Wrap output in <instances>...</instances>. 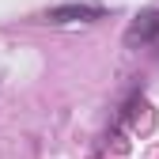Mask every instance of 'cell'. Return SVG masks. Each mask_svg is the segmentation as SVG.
<instances>
[{
    "mask_svg": "<svg viewBox=\"0 0 159 159\" xmlns=\"http://www.w3.org/2000/svg\"><path fill=\"white\" fill-rule=\"evenodd\" d=\"M129 46H144V49H159V11H144L133 19V27L125 34Z\"/></svg>",
    "mask_w": 159,
    "mask_h": 159,
    "instance_id": "obj_1",
    "label": "cell"
}]
</instances>
